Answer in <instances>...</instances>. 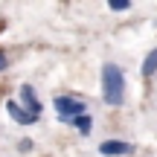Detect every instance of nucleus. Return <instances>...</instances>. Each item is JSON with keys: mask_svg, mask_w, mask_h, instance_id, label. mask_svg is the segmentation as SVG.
I'll return each mask as SVG.
<instances>
[{"mask_svg": "<svg viewBox=\"0 0 157 157\" xmlns=\"http://www.w3.org/2000/svg\"><path fill=\"white\" fill-rule=\"evenodd\" d=\"M102 102L111 108H119L125 102V73L113 61L102 64Z\"/></svg>", "mask_w": 157, "mask_h": 157, "instance_id": "nucleus-1", "label": "nucleus"}, {"mask_svg": "<svg viewBox=\"0 0 157 157\" xmlns=\"http://www.w3.org/2000/svg\"><path fill=\"white\" fill-rule=\"evenodd\" d=\"M52 105H56V113H58V119H61V122H67L70 125V119L73 117H78V113H84L87 111V108H84V102L78 99V96H56V99H52Z\"/></svg>", "mask_w": 157, "mask_h": 157, "instance_id": "nucleus-2", "label": "nucleus"}, {"mask_svg": "<svg viewBox=\"0 0 157 157\" xmlns=\"http://www.w3.org/2000/svg\"><path fill=\"white\" fill-rule=\"evenodd\" d=\"M134 151H137V146L128 143V140H102L99 143V154L102 157H128Z\"/></svg>", "mask_w": 157, "mask_h": 157, "instance_id": "nucleus-3", "label": "nucleus"}, {"mask_svg": "<svg viewBox=\"0 0 157 157\" xmlns=\"http://www.w3.org/2000/svg\"><path fill=\"white\" fill-rule=\"evenodd\" d=\"M6 113H9V117L15 119L17 125H35V122H38V119H41L38 113L26 111V108H23L21 102H15V99H9V102H6Z\"/></svg>", "mask_w": 157, "mask_h": 157, "instance_id": "nucleus-4", "label": "nucleus"}, {"mask_svg": "<svg viewBox=\"0 0 157 157\" xmlns=\"http://www.w3.org/2000/svg\"><path fill=\"white\" fill-rule=\"evenodd\" d=\"M17 96H21V105L26 108V111H32V113H38L41 117V99H38V93H35V87L32 84H21V90H17Z\"/></svg>", "mask_w": 157, "mask_h": 157, "instance_id": "nucleus-5", "label": "nucleus"}, {"mask_svg": "<svg viewBox=\"0 0 157 157\" xmlns=\"http://www.w3.org/2000/svg\"><path fill=\"white\" fill-rule=\"evenodd\" d=\"M140 73H143V78H146V82H151V78L157 76V47L146 52V58H143V67H140Z\"/></svg>", "mask_w": 157, "mask_h": 157, "instance_id": "nucleus-6", "label": "nucleus"}, {"mask_svg": "<svg viewBox=\"0 0 157 157\" xmlns=\"http://www.w3.org/2000/svg\"><path fill=\"white\" fill-rule=\"evenodd\" d=\"M70 125H73V128H76L82 137H87L90 131H93V117L84 111V113H78V117H73V119H70Z\"/></svg>", "mask_w": 157, "mask_h": 157, "instance_id": "nucleus-7", "label": "nucleus"}, {"mask_svg": "<svg viewBox=\"0 0 157 157\" xmlns=\"http://www.w3.org/2000/svg\"><path fill=\"white\" fill-rule=\"evenodd\" d=\"M111 12H128L131 9V0H108Z\"/></svg>", "mask_w": 157, "mask_h": 157, "instance_id": "nucleus-8", "label": "nucleus"}, {"mask_svg": "<svg viewBox=\"0 0 157 157\" xmlns=\"http://www.w3.org/2000/svg\"><path fill=\"white\" fill-rule=\"evenodd\" d=\"M3 70H9V56H6V50H0V73Z\"/></svg>", "mask_w": 157, "mask_h": 157, "instance_id": "nucleus-9", "label": "nucleus"}, {"mask_svg": "<svg viewBox=\"0 0 157 157\" xmlns=\"http://www.w3.org/2000/svg\"><path fill=\"white\" fill-rule=\"evenodd\" d=\"M17 148H21V151H32V140H21Z\"/></svg>", "mask_w": 157, "mask_h": 157, "instance_id": "nucleus-10", "label": "nucleus"}]
</instances>
